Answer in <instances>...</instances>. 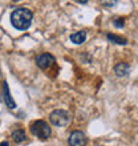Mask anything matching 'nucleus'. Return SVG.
Returning <instances> with one entry per match:
<instances>
[{"label": "nucleus", "mask_w": 138, "mask_h": 146, "mask_svg": "<svg viewBox=\"0 0 138 146\" xmlns=\"http://www.w3.org/2000/svg\"><path fill=\"white\" fill-rule=\"evenodd\" d=\"M77 1H78V3H81V4H85L88 0H77Z\"/></svg>", "instance_id": "nucleus-14"}, {"label": "nucleus", "mask_w": 138, "mask_h": 146, "mask_svg": "<svg viewBox=\"0 0 138 146\" xmlns=\"http://www.w3.org/2000/svg\"><path fill=\"white\" fill-rule=\"evenodd\" d=\"M54 62H56V58H54L50 53H42L36 58V64H37V66L41 68V69L49 68V66L53 65Z\"/></svg>", "instance_id": "nucleus-4"}, {"label": "nucleus", "mask_w": 138, "mask_h": 146, "mask_svg": "<svg viewBox=\"0 0 138 146\" xmlns=\"http://www.w3.org/2000/svg\"><path fill=\"white\" fill-rule=\"evenodd\" d=\"M86 40V32L85 31H80V32H74L70 35V41L73 44H77V45H80L82 42Z\"/></svg>", "instance_id": "nucleus-8"}, {"label": "nucleus", "mask_w": 138, "mask_h": 146, "mask_svg": "<svg viewBox=\"0 0 138 146\" xmlns=\"http://www.w3.org/2000/svg\"><path fill=\"white\" fill-rule=\"evenodd\" d=\"M25 131L21 130V129H17V130H15L13 133H12V139L15 141L16 143H21L25 141Z\"/></svg>", "instance_id": "nucleus-10"}, {"label": "nucleus", "mask_w": 138, "mask_h": 146, "mask_svg": "<svg viewBox=\"0 0 138 146\" xmlns=\"http://www.w3.org/2000/svg\"><path fill=\"white\" fill-rule=\"evenodd\" d=\"M3 98H4V102H5V106H7L8 109H15L16 108V102L11 96L9 86H8L7 81H4L3 82Z\"/></svg>", "instance_id": "nucleus-6"}, {"label": "nucleus", "mask_w": 138, "mask_h": 146, "mask_svg": "<svg viewBox=\"0 0 138 146\" xmlns=\"http://www.w3.org/2000/svg\"><path fill=\"white\" fill-rule=\"evenodd\" d=\"M113 24H114V27H115V28H122L123 25H125V20L119 17V19H115V20H114V23H113Z\"/></svg>", "instance_id": "nucleus-12"}, {"label": "nucleus", "mask_w": 138, "mask_h": 146, "mask_svg": "<svg viewBox=\"0 0 138 146\" xmlns=\"http://www.w3.org/2000/svg\"><path fill=\"white\" fill-rule=\"evenodd\" d=\"M107 40L111 42H114V44H118V45H126L127 44V40L122 36H118V35H114V33H107L106 35Z\"/></svg>", "instance_id": "nucleus-9"}, {"label": "nucleus", "mask_w": 138, "mask_h": 146, "mask_svg": "<svg viewBox=\"0 0 138 146\" xmlns=\"http://www.w3.org/2000/svg\"><path fill=\"white\" fill-rule=\"evenodd\" d=\"M100 3L104 7H114L117 4V0H100Z\"/></svg>", "instance_id": "nucleus-11"}, {"label": "nucleus", "mask_w": 138, "mask_h": 146, "mask_svg": "<svg viewBox=\"0 0 138 146\" xmlns=\"http://www.w3.org/2000/svg\"><path fill=\"white\" fill-rule=\"evenodd\" d=\"M69 146H85L86 145V137L82 131H73L68 138Z\"/></svg>", "instance_id": "nucleus-5"}, {"label": "nucleus", "mask_w": 138, "mask_h": 146, "mask_svg": "<svg viewBox=\"0 0 138 146\" xmlns=\"http://www.w3.org/2000/svg\"><path fill=\"white\" fill-rule=\"evenodd\" d=\"M33 13L27 8H16L11 13V24L19 31H25L31 27Z\"/></svg>", "instance_id": "nucleus-1"}, {"label": "nucleus", "mask_w": 138, "mask_h": 146, "mask_svg": "<svg viewBox=\"0 0 138 146\" xmlns=\"http://www.w3.org/2000/svg\"><path fill=\"white\" fill-rule=\"evenodd\" d=\"M114 72L118 77H126L130 73V66L125 64V62H119L114 66Z\"/></svg>", "instance_id": "nucleus-7"}, {"label": "nucleus", "mask_w": 138, "mask_h": 146, "mask_svg": "<svg viewBox=\"0 0 138 146\" xmlns=\"http://www.w3.org/2000/svg\"><path fill=\"white\" fill-rule=\"evenodd\" d=\"M31 133L33 135H36L37 138L40 139H48L50 135V127L49 125L45 122V121H42V119H38V121H34L33 123H31Z\"/></svg>", "instance_id": "nucleus-2"}, {"label": "nucleus", "mask_w": 138, "mask_h": 146, "mask_svg": "<svg viewBox=\"0 0 138 146\" xmlns=\"http://www.w3.org/2000/svg\"><path fill=\"white\" fill-rule=\"evenodd\" d=\"M0 146H9V143H8L7 141H3V142L0 143Z\"/></svg>", "instance_id": "nucleus-13"}, {"label": "nucleus", "mask_w": 138, "mask_h": 146, "mask_svg": "<svg viewBox=\"0 0 138 146\" xmlns=\"http://www.w3.org/2000/svg\"><path fill=\"white\" fill-rule=\"evenodd\" d=\"M49 121L52 125L54 126H66L70 123L72 121V117L66 110H62V109H57V110H53L49 115Z\"/></svg>", "instance_id": "nucleus-3"}]
</instances>
